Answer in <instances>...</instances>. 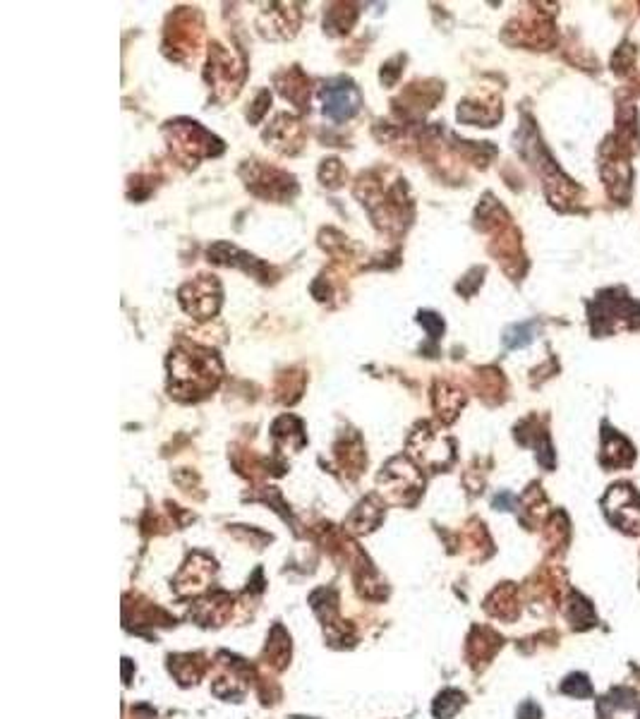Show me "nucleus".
<instances>
[{
	"label": "nucleus",
	"instance_id": "obj_1",
	"mask_svg": "<svg viewBox=\"0 0 640 719\" xmlns=\"http://www.w3.org/2000/svg\"><path fill=\"white\" fill-rule=\"evenodd\" d=\"M360 106V94L353 87V82L338 80L334 85L324 87V113L334 120H346Z\"/></svg>",
	"mask_w": 640,
	"mask_h": 719
},
{
	"label": "nucleus",
	"instance_id": "obj_2",
	"mask_svg": "<svg viewBox=\"0 0 640 719\" xmlns=\"http://www.w3.org/2000/svg\"><path fill=\"white\" fill-rule=\"evenodd\" d=\"M461 705H463V695H461V693H458V691H446V693H441V695L436 698L434 715L439 719H449Z\"/></svg>",
	"mask_w": 640,
	"mask_h": 719
},
{
	"label": "nucleus",
	"instance_id": "obj_3",
	"mask_svg": "<svg viewBox=\"0 0 640 719\" xmlns=\"http://www.w3.org/2000/svg\"><path fill=\"white\" fill-rule=\"evenodd\" d=\"M561 693L574 698H590L592 695V684L587 681L585 674H571L569 679L561 684Z\"/></svg>",
	"mask_w": 640,
	"mask_h": 719
},
{
	"label": "nucleus",
	"instance_id": "obj_4",
	"mask_svg": "<svg viewBox=\"0 0 640 719\" xmlns=\"http://www.w3.org/2000/svg\"><path fill=\"white\" fill-rule=\"evenodd\" d=\"M571 609H574V621L583 623V626H592V621H595V612H592L590 602L587 599H583L578 595H574V602H571Z\"/></svg>",
	"mask_w": 640,
	"mask_h": 719
},
{
	"label": "nucleus",
	"instance_id": "obj_5",
	"mask_svg": "<svg viewBox=\"0 0 640 719\" xmlns=\"http://www.w3.org/2000/svg\"><path fill=\"white\" fill-rule=\"evenodd\" d=\"M518 717L520 719H540V717H542V710H540L535 702H523V705H520V710H518Z\"/></svg>",
	"mask_w": 640,
	"mask_h": 719
}]
</instances>
